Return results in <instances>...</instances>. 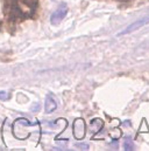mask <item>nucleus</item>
Segmentation results:
<instances>
[{"mask_svg": "<svg viewBox=\"0 0 149 151\" xmlns=\"http://www.w3.org/2000/svg\"><path fill=\"white\" fill-rule=\"evenodd\" d=\"M147 24H149V15L142 17V18H140L139 20L134 21V22H133V24H131V25H129L125 31L120 32V33H119V35H125V34L132 33V32H134V31H136V29L141 28L142 26H145V25H147Z\"/></svg>", "mask_w": 149, "mask_h": 151, "instance_id": "20e7f679", "label": "nucleus"}, {"mask_svg": "<svg viewBox=\"0 0 149 151\" xmlns=\"http://www.w3.org/2000/svg\"><path fill=\"white\" fill-rule=\"evenodd\" d=\"M4 18L14 25L31 19L35 15L38 0H2Z\"/></svg>", "mask_w": 149, "mask_h": 151, "instance_id": "f257e3e1", "label": "nucleus"}, {"mask_svg": "<svg viewBox=\"0 0 149 151\" xmlns=\"http://www.w3.org/2000/svg\"><path fill=\"white\" fill-rule=\"evenodd\" d=\"M57 108V103L55 97L51 94H48L45 96V102H44V111L47 114H51L53 111H55V109Z\"/></svg>", "mask_w": 149, "mask_h": 151, "instance_id": "39448f33", "label": "nucleus"}, {"mask_svg": "<svg viewBox=\"0 0 149 151\" xmlns=\"http://www.w3.org/2000/svg\"><path fill=\"white\" fill-rule=\"evenodd\" d=\"M72 132L76 139H83L85 137V132H86V124L85 121L83 118H77L74 119V125H72Z\"/></svg>", "mask_w": 149, "mask_h": 151, "instance_id": "7ed1b4c3", "label": "nucleus"}, {"mask_svg": "<svg viewBox=\"0 0 149 151\" xmlns=\"http://www.w3.org/2000/svg\"><path fill=\"white\" fill-rule=\"evenodd\" d=\"M119 1H127V0H119Z\"/></svg>", "mask_w": 149, "mask_h": 151, "instance_id": "f8f14e48", "label": "nucleus"}, {"mask_svg": "<svg viewBox=\"0 0 149 151\" xmlns=\"http://www.w3.org/2000/svg\"><path fill=\"white\" fill-rule=\"evenodd\" d=\"M67 13H68V6H67L64 2H62V4L56 8V11L51 14V17H50V22H51V25H54V26L60 25V24L63 21V19L65 18Z\"/></svg>", "mask_w": 149, "mask_h": 151, "instance_id": "f03ea898", "label": "nucleus"}, {"mask_svg": "<svg viewBox=\"0 0 149 151\" xmlns=\"http://www.w3.org/2000/svg\"><path fill=\"white\" fill-rule=\"evenodd\" d=\"M122 125H125V127H131V125H132V123L127 121V122H123V123H122Z\"/></svg>", "mask_w": 149, "mask_h": 151, "instance_id": "9b49d317", "label": "nucleus"}, {"mask_svg": "<svg viewBox=\"0 0 149 151\" xmlns=\"http://www.w3.org/2000/svg\"><path fill=\"white\" fill-rule=\"evenodd\" d=\"M74 147L80 150H89V144H86V143H77Z\"/></svg>", "mask_w": 149, "mask_h": 151, "instance_id": "1a4fd4ad", "label": "nucleus"}, {"mask_svg": "<svg viewBox=\"0 0 149 151\" xmlns=\"http://www.w3.org/2000/svg\"><path fill=\"white\" fill-rule=\"evenodd\" d=\"M123 149L126 151H133L135 149V145H134L133 141H132L129 137L126 138V141H125V143H123Z\"/></svg>", "mask_w": 149, "mask_h": 151, "instance_id": "0eeeda50", "label": "nucleus"}, {"mask_svg": "<svg viewBox=\"0 0 149 151\" xmlns=\"http://www.w3.org/2000/svg\"><path fill=\"white\" fill-rule=\"evenodd\" d=\"M9 99V94L7 91H0V100L2 101H6Z\"/></svg>", "mask_w": 149, "mask_h": 151, "instance_id": "9d476101", "label": "nucleus"}, {"mask_svg": "<svg viewBox=\"0 0 149 151\" xmlns=\"http://www.w3.org/2000/svg\"><path fill=\"white\" fill-rule=\"evenodd\" d=\"M103 127H104V122L100 118H94V119H92L90 122V131H91L92 135L99 132Z\"/></svg>", "mask_w": 149, "mask_h": 151, "instance_id": "423d86ee", "label": "nucleus"}, {"mask_svg": "<svg viewBox=\"0 0 149 151\" xmlns=\"http://www.w3.org/2000/svg\"><path fill=\"white\" fill-rule=\"evenodd\" d=\"M121 135H122V132H121V130H119V129H114V130H112L111 132H110V136H111L114 141L119 139V138L121 137Z\"/></svg>", "mask_w": 149, "mask_h": 151, "instance_id": "6e6552de", "label": "nucleus"}]
</instances>
